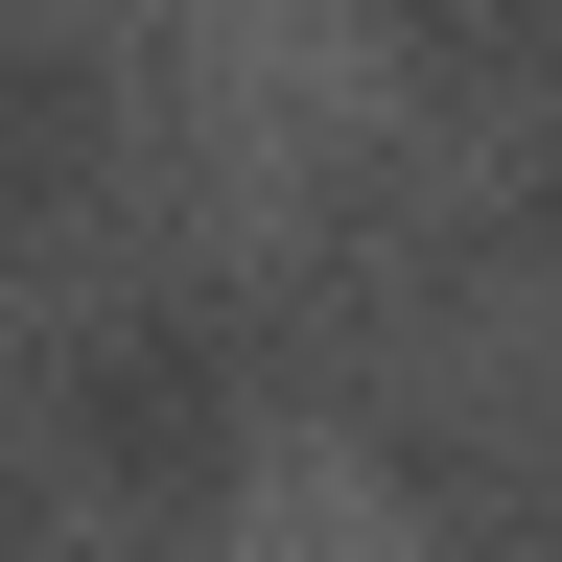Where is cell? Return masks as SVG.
<instances>
[{"label":"cell","mask_w":562,"mask_h":562,"mask_svg":"<svg viewBox=\"0 0 562 562\" xmlns=\"http://www.w3.org/2000/svg\"><path fill=\"white\" fill-rule=\"evenodd\" d=\"M235 562H422V516H398V492L351 469V446H281V469H258V539H235Z\"/></svg>","instance_id":"6da1fadb"}]
</instances>
